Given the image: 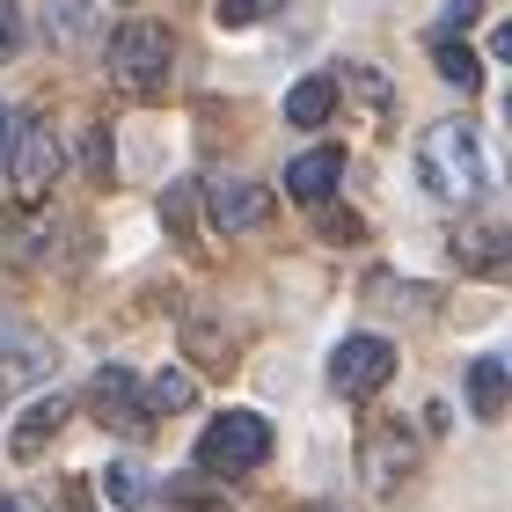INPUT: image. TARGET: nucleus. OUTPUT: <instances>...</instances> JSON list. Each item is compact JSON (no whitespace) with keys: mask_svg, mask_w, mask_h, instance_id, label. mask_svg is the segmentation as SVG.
<instances>
[{"mask_svg":"<svg viewBox=\"0 0 512 512\" xmlns=\"http://www.w3.org/2000/svg\"><path fill=\"white\" fill-rule=\"evenodd\" d=\"M205 205H213V220L227 227V235H249V227L271 213V191L249 183V176H220V183H205Z\"/></svg>","mask_w":512,"mask_h":512,"instance_id":"423d86ee","label":"nucleus"},{"mask_svg":"<svg viewBox=\"0 0 512 512\" xmlns=\"http://www.w3.org/2000/svg\"><path fill=\"white\" fill-rule=\"evenodd\" d=\"M15 44H22V15L15 0H0V59H15Z\"/></svg>","mask_w":512,"mask_h":512,"instance_id":"6ab92c4d","label":"nucleus"},{"mask_svg":"<svg viewBox=\"0 0 512 512\" xmlns=\"http://www.w3.org/2000/svg\"><path fill=\"white\" fill-rule=\"evenodd\" d=\"M454 256H461L469 271H505V227H498V220L454 227Z\"/></svg>","mask_w":512,"mask_h":512,"instance_id":"9d476101","label":"nucleus"},{"mask_svg":"<svg viewBox=\"0 0 512 512\" xmlns=\"http://www.w3.org/2000/svg\"><path fill=\"white\" fill-rule=\"evenodd\" d=\"M169 52H176V44H169V30L139 15V22H125V30L110 37V74H118V88H125V96H154V88H161V74H169Z\"/></svg>","mask_w":512,"mask_h":512,"instance_id":"f03ea898","label":"nucleus"},{"mask_svg":"<svg viewBox=\"0 0 512 512\" xmlns=\"http://www.w3.org/2000/svg\"><path fill=\"white\" fill-rule=\"evenodd\" d=\"M0 147H8V110H0Z\"/></svg>","mask_w":512,"mask_h":512,"instance_id":"5701e85b","label":"nucleus"},{"mask_svg":"<svg viewBox=\"0 0 512 512\" xmlns=\"http://www.w3.org/2000/svg\"><path fill=\"white\" fill-rule=\"evenodd\" d=\"M191 198H198L191 183H176V191L161 198V213H169V227H191Z\"/></svg>","mask_w":512,"mask_h":512,"instance_id":"aec40b11","label":"nucleus"},{"mask_svg":"<svg viewBox=\"0 0 512 512\" xmlns=\"http://www.w3.org/2000/svg\"><path fill=\"white\" fill-rule=\"evenodd\" d=\"M103 491L118 498V512H147V483H139V469H110Z\"/></svg>","mask_w":512,"mask_h":512,"instance_id":"f3484780","label":"nucleus"},{"mask_svg":"<svg viewBox=\"0 0 512 512\" xmlns=\"http://www.w3.org/2000/svg\"><path fill=\"white\" fill-rule=\"evenodd\" d=\"M191 374H154V381H139V410L147 417H176V410H191Z\"/></svg>","mask_w":512,"mask_h":512,"instance_id":"ddd939ff","label":"nucleus"},{"mask_svg":"<svg viewBox=\"0 0 512 512\" xmlns=\"http://www.w3.org/2000/svg\"><path fill=\"white\" fill-rule=\"evenodd\" d=\"M88 410L110 417L118 432H139V425H147V410H139V381L125 374V366H103V374L88 381Z\"/></svg>","mask_w":512,"mask_h":512,"instance_id":"0eeeda50","label":"nucleus"},{"mask_svg":"<svg viewBox=\"0 0 512 512\" xmlns=\"http://www.w3.org/2000/svg\"><path fill=\"white\" fill-rule=\"evenodd\" d=\"M264 454H271V425L256 410H220L213 425H205V439H198V461L220 469V476H249Z\"/></svg>","mask_w":512,"mask_h":512,"instance_id":"7ed1b4c3","label":"nucleus"},{"mask_svg":"<svg viewBox=\"0 0 512 512\" xmlns=\"http://www.w3.org/2000/svg\"><path fill=\"white\" fill-rule=\"evenodd\" d=\"M213 15L227 22V30H249V22H264V15H278V0H213Z\"/></svg>","mask_w":512,"mask_h":512,"instance_id":"a211bd4d","label":"nucleus"},{"mask_svg":"<svg viewBox=\"0 0 512 512\" xmlns=\"http://www.w3.org/2000/svg\"><path fill=\"white\" fill-rule=\"evenodd\" d=\"M417 176L439 205H469L483 191V139L476 125H432L417 139Z\"/></svg>","mask_w":512,"mask_h":512,"instance_id":"f257e3e1","label":"nucleus"},{"mask_svg":"<svg viewBox=\"0 0 512 512\" xmlns=\"http://www.w3.org/2000/svg\"><path fill=\"white\" fill-rule=\"evenodd\" d=\"M395 381V344L374 337V330H359V337H344L337 352H330V388L337 395H374Z\"/></svg>","mask_w":512,"mask_h":512,"instance_id":"39448f33","label":"nucleus"},{"mask_svg":"<svg viewBox=\"0 0 512 512\" xmlns=\"http://www.w3.org/2000/svg\"><path fill=\"white\" fill-rule=\"evenodd\" d=\"M81 154H88V176H110V132H103V125L88 132V147H81Z\"/></svg>","mask_w":512,"mask_h":512,"instance_id":"412c9836","label":"nucleus"},{"mask_svg":"<svg viewBox=\"0 0 512 512\" xmlns=\"http://www.w3.org/2000/svg\"><path fill=\"white\" fill-rule=\"evenodd\" d=\"M52 374V344L44 337H0V410H8L15 388H30Z\"/></svg>","mask_w":512,"mask_h":512,"instance_id":"6e6552de","label":"nucleus"},{"mask_svg":"<svg viewBox=\"0 0 512 512\" xmlns=\"http://www.w3.org/2000/svg\"><path fill=\"white\" fill-rule=\"evenodd\" d=\"M337 176H344V154L337 147H308V154H293V169H286V198L322 205L337 191Z\"/></svg>","mask_w":512,"mask_h":512,"instance_id":"1a4fd4ad","label":"nucleus"},{"mask_svg":"<svg viewBox=\"0 0 512 512\" xmlns=\"http://www.w3.org/2000/svg\"><path fill=\"white\" fill-rule=\"evenodd\" d=\"M59 425H66V395H44V403L15 425V447H8V454H15V461H37V454H44V439H52Z\"/></svg>","mask_w":512,"mask_h":512,"instance_id":"f8f14e48","label":"nucleus"},{"mask_svg":"<svg viewBox=\"0 0 512 512\" xmlns=\"http://www.w3.org/2000/svg\"><path fill=\"white\" fill-rule=\"evenodd\" d=\"M0 512H37V505H22V498H8V491H0Z\"/></svg>","mask_w":512,"mask_h":512,"instance_id":"4be33fe9","label":"nucleus"},{"mask_svg":"<svg viewBox=\"0 0 512 512\" xmlns=\"http://www.w3.org/2000/svg\"><path fill=\"white\" fill-rule=\"evenodd\" d=\"M330 110H337V74H308V81H300L293 96H286V118H293L300 132H315L322 118H330Z\"/></svg>","mask_w":512,"mask_h":512,"instance_id":"9b49d317","label":"nucleus"},{"mask_svg":"<svg viewBox=\"0 0 512 512\" xmlns=\"http://www.w3.org/2000/svg\"><path fill=\"white\" fill-rule=\"evenodd\" d=\"M432 66H439V81H454V88H476V81H483L476 52H469V44H454V37H439V44H432Z\"/></svg>","mask_w":512,"mask_h":512,"instance_id":"2eb2a0df","label":"nucleus"},{"mask_svg":"<svg viewBox=\"0 0 512 512\" xmlns=\"http://www.w3.org/2000/svg\"><path fill=\"white\" fill-rule=\"evenodd\" d=\"M366 300H374V308H417V315L432 308L425 286H395V278H374V286H366Z\"/></svg>","mask_w":512,"mask_h":512,"instance_id":"dca6fc26","label":"nucleus"},{"mask_svg":"<svg viewBox=\"0 0 512 512\" xmlns=\"http://www.w3.org/2000/svg\"><path fill=\"white\" fill-rule=\"evenodd\" d=\"M469 410L476 417H505V366L498 359H476L469 366Z\"/></svg>","mask_w":512,"mask_h":512,"instance_id":"4468645a","label":"nucleus"},{"mask_svg":"<svg viewBox=\"0 0 512 512\" xmlns=\"http://www.w3.org/2000/svg\"><path fill=\"white\" fill-rule=\"evenodd\" d=\"M0 154H8V176H15V198H22V205H37V198L59 183V139H52V125H44V118H22Z\"/></svg>","mask_w":512,"mask_h":512,"instance_id":"20e7f679","label":"nucleus"}]
</instances>
